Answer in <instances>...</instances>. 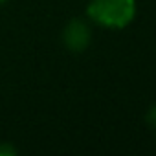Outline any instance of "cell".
<instances>
[{
    "label": "cell",
    "instance_id": "7a4b0ae2",
    "mask_svg": "<svg viewBox=\"0 0 156 156\" xmlns=\"http://www.w3.org/2000/svg\"><path fill=\"white\" fill-rule=\"evenodd\" d=\"M90 41H92L90 26L83 19H72L62 30V44L72 53L85 51L90 46Z\"/></svg>",
    "mask_w": 156,
    "mask_h": 156
},
{
    "label": "cell",
    "instance_id": "6da1fadb",
    "mask_svg": "<svg viewBox=\"0 0 156 156\" xmlns=\"http://www.w3.org/2000/svg\"><path fill=\"white\" fill-rule=\"evenodd\" d=\"M138 13L136 0H90L87 6L88 19L105 30L129 28Z\"/></svg>",
    "mask_w": 156,
    "mask_h": 156
},
{
    "label": "cell",
    "instance_id": "5b68a950",
    "mask_svg": "<svg viewBox=\"0 0 156 156\" xmlns=\"http://www.w3.org/2000/svg\"><path fill=\"white\" fill-rule=\"evenodd\" d=\"M4 2H8V0H0V4H4Z\"/></svg>",
    "mask_w": 156,
    "mask_h": 156
},
{
    "label": "cell",
    "instance_id": "3957f363",
    "mask_svg": "<svg viewBox=\"0 0 156 156\" xmlns=\"http://www.w3.org/2000/svg\"><path fill=\"white\" fill-rule=\"evenodd\" d=\"M145 123H147L152 130H156V103L147 108V112H145Z\"/></svg>",
    "mask_w": 156,
    "mask_h": 156
},
{
    "label": "cell",
    "instance_id": "277c9868",
    "mask_svg": "<svg viewBox=\"0 0 156 156\" xmlns=\"http://www.w3.org/2000/svg\"><path fill=\"white\" fill-rule=\"evenodd\" d=\"M0 154H2V156H8V154H17V151L11 147V145H8V143H2V145H0Z\"/></svg>",
    "mask_w": 156,
    "mask_h": 156
}]
</instances>
